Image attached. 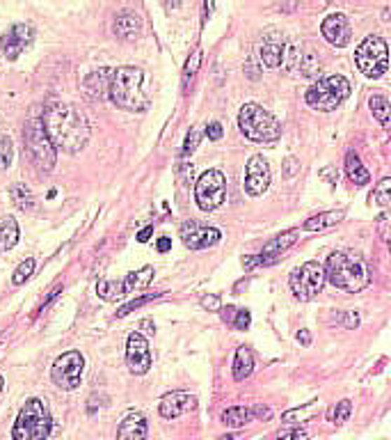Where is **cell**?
Here are the masks:
<instances>
[{"label": "cell", "instance_id": "obj_35", "mask_svg": "<svg viewBox=\"0 0 391 440\" xmlns=\"http://www.w3.org/2000/svg\"><path fill=\"white\" fill-rule=\"evenodd\" d=\"M14 159V147L12 140L7 135H0V170H7L12 166Z\"/></svg>", "mask_w": 391, "mask_h": 440}, {"label": "cell", "instance_id": "obj_38", "mask_svg": "<svg viewBox=\"0 0 391 440\" xmlns=\"http://www.w3.org/2000/svg\"><path fill=\"white\" fill-rule=\"evenodd\" d=\"M199 138H202V133H199V128H190L188 135H186V142H184V149H181V154L184 156H190L195 149H197V145H199Z\"/></svg>", "mask_w": 391, "mask_h": 440}, {"label": "cell", "instance_id": "obj_39", "mask_svg": "<svg viewBox=\"0 0 391 440\" xmlns=\"http://www.w3.org/2000/svg\"><path fill=\"white\" fill-rule=\"evenodd\" d=\"M199 303H202V307L208 309V312H220L222 309V300H220V296H215V293H206Z\"/></svg>", "mask_w": 391, "mask_h": 440}, {"label": "cell", "instance_id": "obj_9", "mask_svg": "<svg viewBox=\"0 0 391 440\" xmlns=\"http://www.w3.org/2000/svg\"><path fill=\"white\" fill-rule=\"evenodd\" d=\"M227 200V177L220 170H206L195 186V202L202 211L220 209Z\"/></svg>", "mask_w": 391, "mask_h": 440}, {"label": "cell", "instance_id": "obj_43", "mask_svg": "<svg viewBox=\"0 0 391 440\" xmlns=\"http://www.w3.org/2000/svg\"><path fill=\"white\" fill-rule=\"evenodd\" d=\"M206 135H208V140H220V138H222V124L220 122H211L206 126Z\"/></svg>", "mask_w": 391, "mask_h": 440}, {"label": "cell", "instance_id": "obj_51", "mask_svg": "<svg viewBox=\"0 0 391 440\" xmlns=\"http://www.w3.org/2000/svg\"><path fill=\"white\" fill-rule=\"evenodd\" d=\"M291 440H307V431H293V436H291Z\"/></svg>", "mask_w": 391, "mask_h": 440}, {"label": "cell", "instance_id": "obj_42", "mask_svg": "<svg viewBox=\"0 0 391 440\" xmlns=\"http://www.w3.org/2000/svg\"><path fill=\"white\" fill-rule=\"evenodd\" d=\"M389 213H380L378 215V234L382 241H389Z\"/></svg>", "mask_w": 391, "mask_h": 440}, {"label": "cell", "instance_id": "obj_16", "mask_svg": "<svg viewBox=\"0 0 391 440\" xmlns=\"http://www.w3.org/2000/svg\"><path fill=\"white\" fill-rule=\"evenodd\" d=\"M284 55H286V39L284 34L277 30V28H268L263 32V39H261V46H259V58L261 62L266 67H280L284 62Z\"/></svg>", "mask_w": 391, "mask_h": 440}, {"label": "cell", "instance_id": "obj_18", "mask_svg": "<svg viewBox=\"0 0 391 440\" xmlns=\"http://www.w3.org/2000/svg\"><path fill=\"white\" fill-rule=\"evenodd\" d=\"M298 236H300V229H295V227L282 232L280 236H275V239L270 241V244H268V246L263 248V253L259 255V264L268 266V264L280 262V257L286 255L295 244H298Z\"/></svg>", "mask_w": 391, "mask_h": 440}, {"label": "cell", "instance_id": "obj_37", "mask_svg": "<svg viewBox=\"0 0 391 440\" xmlns=\"http://www.w3.org/2000/svg\"><path fill=\"white\" fill-rule=\"evenodd\" d=\"M158 296H160V293H149V296H142V298H135V300H130V303H126L124 307H119L117 316H126V314H130V312H133V309L142 307L144 303H149V300L158 298Z\"/></svg>", "mask_w": 391, "mask_h": 440}, {"label": "cell", "instance_id": "obj_28", "mask_svg": "<svg viewBox=\"0 0 391 440\" xmlns=\"http://www.w3.org/2000/svg\"><path fill=\"white\" fill-rule=\"evenodd\" d=\"M19 241V222H16L12 215L0 220V248L3 250H12Z\"/></svg>", "mask_w": 391, "mask_h": 440}, {"label": "cell", "instance_id": "obj_3", "mask_svg": "<svg viewBox=\"0 0 391 440\" xmlns=\"http://www.w3.org/2000/svg\"><path fill=\"white\" fill-rule=\"evenodd\" d=\"M144 74L137 67H117L110 76L108 97L121 110L130 113H144L149 108V99L142 90Z\"/></svg>", "mask_w": 391, "mask_h": 440}, {"label": "cell", "instance_id": "obj_40", "mask_svg": "<svg viewBox=\"0 0 391 440\" xmlns=\"http://www.w3.org/2000/svg\"><path fill=\"white\" fill-rule=\"evenodd\" d=\"M249 324H252V314L247 312V309H238L236 312V319H233V328H236V331H247L249 328Z\"/></svg>", "mask_w": 391, "mask_h": 440}, {"label": "cell", "instance_id": "obj_17", "mask_svg": "<svg viewBox=\"0 0 391 440\" xmlns=\"http://www.w3.org/2000/svg\"><path fill=\"white\" fill-rule=\"evenodd\" d=\"M32 37H34V30L30 28V25H25V23L12 25V28L5 32L3 41H0L5 58L7 60H16V58L23 53V48L32 41Z\"/></svg>", "mask_w": 391, "mask_h": 440}, {"label": "cell", "instance_id": "obj_23", "mask_svg": "<svg viewBox=\"0 0 391 440\" xmlns=\"http://www.w3.org/2000/svg\"><path fill=\"white\" fill-rule=\"evenodd\" d=\"M345 211H325V213H318V215H311L309 220H304V229L307 232H323V229H329L338 225V222L343 220Z\"/></svg>", "mask_w": 391, "mask_h": 440}, {"label": "cell", "instance_id": "obj_7", "mask_svg": "<svg viewBox=\"0 0 391 440\" xmlns=\"http://www.w3.org/2000/svg\"><path fill=\"white\" fill-rule=\"evenodd\" d=\"M355 62H357V69L366 79H380L382 74H387L389 67L387 41L378 34H369L355 51Z\"/></svg>", "mask_w": 391, "mask_h": 440}, {"label": "cell", "instance_id": "obj_46", "mask_svg": "<svg viewBox=\"0 0 391 440\" xmlns=\"http://www.w3.org/2000/svg\"><path fill=\"white\" fill-rule=\"evenodd\" d=\"M151 234H153V225H149V227H144V229L137 232V241H140V244H146V241L151 239Z\"/></svg>", "mask_w": 391, "mask_h": 440}, {"label": "cell", "instance_id": "obj_45", "mask_svg": "<svg viewBox=\"0 0 391 440\" xmlns=\"http://www.w3.org/2000/svg\"><path fill=\"white\" fill-rule=\"evenodd\" d=\"M236 312H238V309H236V307H233V305H229V307H224V309H222V321L231 326V324H233V319H236Z\"/></svg>", "mask_w": 391, "mask_h": 440}, {"label": "cell", "instance_id": "obj_48", "mask_svg": "<svg viewBox=\"0 0 391 440\" xmlns=\"http://www.w3.org/2000/svg\"><path fill=\"white\" fill-rule=\"evenodd\" d=\"M298 342L304 344V347H309V344H311V335H309V331H300V333H298Z\"/></svg>", "mask_w": 391, "mask_h": 440}, {"label": "cell", "instance_id": "obj_20", "mask_svg": "<svg viewBox=\"0 0 391 440\" xmlns=\"http://www.w3.org/2000/svg\"><path fill=\"white\" fill-rule=\"evenodd\" d=\"M112 30H115V34L119 39H124V41H133L140 37V32H142V21H140V16H137L135 12H121L117 14V19H115V25H112Z\"/></svg>", "mask_w": 391, "mask_h": 440}, {"label": "cell", "instance_id": "obj_49", "mask_svg": "<svg viewBox=\"0 0 391 440\" xmlns=\"http://www.w3.org/2000/svg\"><path fill=\"white\" fill-rule=\"evenodd\" d=\"M256 264H259V257H245V260H242V266H245V269H254Z\"/></svg>", "mask_w": 391, "mask_h": 440}, {"label": "cell", "instance_id": "obj_41", "mask_svg": "<svg viewBox=\"0 0 391 440\" xmlns=\"http://www.w3.org/2000/svg\"><path fill=\"white\" fill-rule=\"evenodd\" d=\"M300 172V163L295 156H289L284 161V179H293Z\"/></svg>", "mask_w": 391, "mask_h": 440}, {"label": "cell", "instance_id": "obj_10", "mask_svg": "<svg viewBox=\"0 0 391 440\" xmlns=\"http://www.w3.org/2000/svg\"><path fill=\"white\" fill-rule=\"evenodd\" d=\"M289 284H291V291L295 293V298L311 300L316 293L323 291L325 269L318 262H307V264H302L300 269H295L291 273Z\"/></svg>", "mask_w": 391, "mask_h": 440}, {"label": "cell", "instance_id": "obj_52", "mask_svg": "<svg viewBox=\"0 0 391 440\" xmlns=\"http://www.w3.org/2000/svg\"><path fill=\"white\" fill-rule=\"evenodd\" d=\"M3 385H5V381H3V376H0V394H3Z\"/></svg>", "mask_w": 391, "mask_h": 440}, {"label": "cell", "instance_id": "obj_4", "mask_svg": "<svg viewBox=\"0 0 391 440\" xmlns=\"http://www.w3.org/2000/svg\"><path fill=\"white\" fill-rule=\"evenodd\" d=\"M50 429H53V420H50L46 401L32 396L19 411L12 429V440H46Z\"/></svg>", "mask_w": 391, "mask_h": 440}, {"label": "cell", "instance_id": "obj_21", "mask_svg": "<svg viewBox=\"0 0 391 440\" xmlns=\"http://www.w3.org/2000/svg\"><path fill=\"white\" fill-rule=\"evenodd\" d=\"M117 440H146V420L142 413H130L121 420Z\"/></svg>", "mask_w": 391, "mask_h": 440}, {"label": "cell", "instance_id": "obj_32", "mask_svg": "<svg viewBox=\"0 0 391 440\" xmlns=\"http://www.w3.org/2000/svg\"><path fill=\"white\" fill-rule=\"evenodd\" d=\"M199 65H202V48H195V53L188 58L186 69H184V90H188V85L193 83V79L199 72Z\"/></svg>", "mask_w": 391, "mask_h": 440}, {"label": "cell", "instance_id": "obj_27", "mask_svg": "<svg viewBox=\"0 0 391 440\" xmlns=\"http://www.w3.org/2000/svg\"><path fill=\"white\" fill-rule=\"evenodd\" d=\"M345 172H348V177H350V181L355 186H364V184H369V170L362 166V161L359 156L355 152H348L345 154Z\"/></svg>", "mask_w": 391, "mask_h": 440}, {"label": "cell", "instance_id": "obj_30", "mask_svg": "<svg viewBox=\"0 0 391 440\" xmlns=\"http://www.w3.org/2000/svg\"><path fill=\"white\" fill-rule=\"evenodd\" d=\"M369 106L373 110V117L387 128L389 126V99L382 97V94H373V97L369 99Z\"/></svg>", "mask_w": 391, "mask_h": 440}, {"label": "cell", "instance_id": "obj_36", "mask_svg": "<svg viewBox=\"0 0 391 440\" xmlns=\"http://www.w3.org/2000/svg\"><path fill=\"white\" fill-rule=\"evenodd\" d=\"M32 271H34V260H32V257H28V260L21 262V264H19V269L14 271V275H12V282L16 284V287H19V284H23L25 280L30 278Z\"/></svg>", "mask_w": 391, "mask_h": 440}, {"label": "cell", "instance_id": "obj_50", "mask_svg": "<svg viewBox=\"0 0 391 440\" xmlns=\"http://www.w3.org/2000/svg\"><path fill=\"white\" fill-rule=\"evenodd\" d=\"M140 328H144L146 333H153L156 331V326H153V321H149V319H144V321L140 324Z\"/></svg>", "mask_w": 391, "mask_h": 440}, {"label": "cell", "instance_id": "obj_6", "mask_svg": "<svg viewBox=\"0 0 391 440\" xmlns=\"http://www.w3.org/2000/svg\"><path fill=\"white\" fill-rule=\"evenodd\" d=\"M348 97H350V83L338 74L325 76L304 92V99H307L309 106L320 110V113H332Z\"/></svg>", "mask_w": 391, "mask_h": 440}, {"label": "cell", "instance_id": "obj_19", "mask_svg": "<svg viewBox=\"0 0 391 440\" xmlns=\"http://www.w3.org/2000/svg\"><path fill=\"white\" fill-rule=\"evenodd\" d=\"M195 408H197V396L188 392H172L160 399V415L165 420H174Z\"/></svg>", "mask_w": 391, "mask_h": 440}, {"label": "cell", "instance_id": "obj_24", "mask_svg": "<svg viewBox=\"0 0 391 440\" xmlns=\"http://www.w3.org/2000/svg\"><path fill=\"white\" fill-rule=\"evenodd\" d=\"M252 420H254V408H247V406H231L222 413V425L229 429H240Z\"/></svg>", "mask_w": 391, "mask_h": 440}, {"label": "cell", "instance_id": "obj_33", "mask_svg": "<svg viewBox=\"0 0 391 440\" xmlns=\"http://www.w3.org/2000/svg\"><path fill=\"white\" fill-rule=\"evenodd\" d=\"M350 413H352V404L343 399V401H338L336 406L329 408L327 418H329V422H334V425H343V422L350 418Z\"/></svg>", "mask_w": 391, "mask_h": 440}, {"label": "cell", "instance_id": "obj_14", "mask_svg": "<svg viewBox=\"0 0 391 440\" xmlns=\"http://www.w3.org/2000/svg\"><path fill=\"white\" fill-rule=\"evenodd\" d=\"M270 186V166L268 161L261 156V154H254L247 161V170H245V191L252 197H259L268 191Z\"/></svg>", "mask_w": 391, "mask_h": 440}, {"label": "cell", "instance_id": "obj_29", "mask_svg": "<svg viewBox=\"0 0 391 440\" xmlns=\"http://www.w3.org/2000/svg\"><path fill=\"white\" fill-rule=\"evenodd\" d=\"M97 293L103 300H117L126 293L124 280H101L97 284Z\"/></svg>", "mask_w": 391, "mask_h": 440}, {"label": "cell", "instance_id": "obj_15", "mask_svg": "<svg viewBox=\"0 0 391 440\" xmlns=\"http://www.w3.org/2000/svg\"><path fill=\"white\" fill-rule=\"evenodd\" d=\"M320 32H323L327 44H332L336 48L348 46L352 39V25H350V21H348V16L341 12L329 14L323 21V25H320Z\"/></svg>", "mask_w": 391, "mask_h": 440}, {"label": "cell", "instance_id": "obj_2", "mask_svg": "<svg viewBox=\"0 0 391 440\" xmlns=\"http://www.w3.org/2000/svg\"><path fill=\"white\" fill-rule=\"evenodd\" d=\"M325 280L345 293H357L371 284V269L364 262V257L348 253V250H336L327 260Z\"/></svg>", "mask_w": 391, "mask_h": 440}, {"label": "cell", "instance_id": "obj_34", "mask_svg": "<svg viewBox=\"0 0 391 440\" xmlns=\"http://www.w3.org/2000/svg\"><path fill=\"white\" fill-rule=\"evenodd\" d=\"M12 197H14L16 206H19V209H23V211L25 209H32V206H34V197H32V193L23 184H16L12 188Z\"/></svg>", "mask_w": 391, "mask_h": 440}, {"label": "cell", "instance_id": "obj_1", "mask_svg": "<svg viewBox=\"0 0 391 440\" xmlns=\"http://www.w3.org/2000/svg\"><path fill=\"white\" fill-rule=\"evenodd\" d=\"M41 126L46 131L50 145L67 154L81 152L87 140H90V124H87L81 110L71 106V103H50L41 117Z\"/></svg>", "mask_w": 391, "mask_h": 440}, {"label": "cell", "instance_id": "obj_5", "mask_svg": "<svg viewBox=\"0 0 391 440\" xmlns=\"http://www.w3.org/2000/svg\"><path fill=\"white\" fill-rule=\"evenodd\" d=\"M238 126L242 135L252 142H275L280 140L282 126L273 113H268L259 103H245L238 113Z\"/></svg>", "mask_w": 391, "mask_h": 440}, {"label": "cell", "instance_id": "obj_13", "mask_svg": "<svg viewBox=\"0 0 391 440\" xmlns=\"http://www.w3.org/2000/svg\"><path fill=\"white\" fill-rule=\"evenodd\" d=\"M181 239H184L186 248L190 250H206V248H213L215 244H220V229L215 227H208V225H202V222L197 220H186L184 225H181Z\"/></svg>", "mask_w": 391, "mask_h": 440}, {"label": "cell", "instance_id": "obj_12", "mask_svg": "<svg viewBox=\"0 0 391 440\" xmlns=\"http://www.w3.org/2000/svg\"><path fill=\"white\" fill-rule=\"evenodd\" d=\"M126 365L135 376H142L151 367V349L142 333H130L126 342Z\"/></svg>", "mask_w": 391, "mask_h": 440}, {"label": "cell", "instance_id": "obj_25", "mask_svg": "<svg viewBox=\"0 0 391 440\" xmlns=\"http://www.w3.org/2000/svg\"><path fill=\"white\" fill-rule=\"evenodd\" d=\"M254 372V356L247 347H240L236 351V360H233V378L236 381H245Z\"/></svg>", "mask_w": 391, "mask_h": 440}, {"label": "cell", "instance_id": "obj_22", "mask_svg": "<svg viewBox=\"0 0 391 440\" xmlns=\"http://www.w3.org/2000/svg\"><path fill=\"white\" fill-rule=\"evenodd\" d=\"M110 76L112 72L110 69H99V72H92L90 76L85 79V90L90 94L92 99H106L108 97V90H110Z\"/></svg>", "mask_w": 391, "mask_h": 440}, {"label": "cell", "instance_id": "obj_47", "mask_svg": "<svg viewBox=\"0 0 391 440\" xmlns=\"http://www.w3.org/2000/svg\"><path fill=\"white\" fill-rule=\"evenodd\" d=\"M156 248H158V253H167V250L172 248V239L160 236V239H158V244H156Z\"/></svg>", "mask_w": 391, "mask_h": 440}, {"label": "cell", "instance_id": "obj_26", "mask_svg": "<svg viewBox=\"0 0 391 440\" xmlns=\"http://www.w3.org/2000/svg\"><path fill=\"white\" fill-rule=\"evenodd\" d=\"M153 280V266H142L140 271H133L126 275L124 280V289L126 293H135V291H142L149 287V282Z\"/></svg>", "mask_w": 391, "mask_h": 440}, {"label": "cell", "instance_id": "obj_44", "mask_svg": "<svg viewBox=\"0 0 391 440\" xmlns=\"http://www.w3.org/2000/svg\"><path fill=\"white\" fill-rule=\"evenodd\" d=\"M343 326L355 331V328L359 326V314L357 312H345V319H343Z\"/></svg>", "mask_w": 391, "mask_h": 440}, {"label": "cell", "instance_id": "obj_8", "mask_svg": "<svg viewBox=\"0 0 391 440\" xmlns=\"http://www.w3.org/2000/svg\"><path fill=\"white\" fill-rule=\"evenodd\" d=\"M23 140H25V147H28L32 161L37 163L43 172L53 170L55 161H57V152H55V147L50 145L46 131H43L41 119H30V122L25 124Z\"/></svg>", "mask_w": 391, "mask_h": 440}, {"label": "cell", "instance_id": "obj_11", "mask_svg": "<svg viewBox=\"0 0 391 440\" xmlns=\"http://www.w3.org/2000/svg\"><path fill=\"white\" fill-rule=\"evenodd\" d=\"M83 369H85V358L81 351H67L62 353L50 367V378L60 390H76L81 385L83 378Z\"/></svg>", "mask_w": 391, "mask_h": 440}, {"label": "cell", "instance_id": "obj_31", "mask_svg": "<svg viewBox=\"0 0 391 440\" xmlns=\"http://www.w3.org/2000/svg\"><path fill=\"white\" fill-rule=\"evenodd\" d=\"M371 202H376L378 206H382V209H387L389 206V202H391V179L389 177L380 179V184L373 188Z\"/></svg>", "mask_w": 391, "mask_h": 440}]
</instances>
